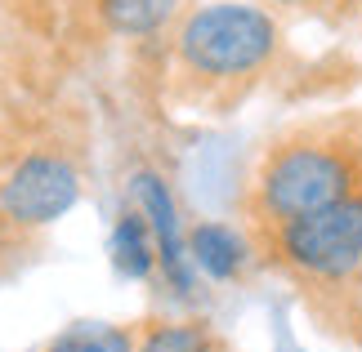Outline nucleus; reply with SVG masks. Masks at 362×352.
<instances>
[{"instance_id": "f257e3e1", "label": "nucleus", "mask_w": 362, "mask_h": 352, "mask_svg": "<svg viewBox=\"0 0 362 352\" xmlns=\"http://www.w3.org/2000/svg\"><path fill=\"white\" fill-rule=\"evenodd\" d=\"M362 188V138L349 130H300L269 147L255 192H250V214L259 228H282L291 219H304L322 205H336L340 196Z\"/></svg>"}, {"instance_id": "f03ea898", "label": "nucleus", "mask_w": 362, "mask_h": 352, "mask_svg": "<svg viewBox=\"0 0 362 352\" xmlns=\"http://www.w3.org/2000/svg\"><path fill=\"white\" fill-rule=\"evenodd\" d=\"M277 49V23L255 5H206L188 13L175 36V54L192 76L238 80L259 72Z\"/></svg>"}, {"instance_id": "7ed1b4c3", "label": "nucleus", "mask_w": 362, "mask_h": 352, "mask_svg": "<svg viewBox=\"0 0 362 352\" xmlns=\"http://www.w3.org/2000/svg\"><path fill=\"white\" fill-rule=\"evenodd\" d=\"M269 250L286 272L313 286H344L362 272V188L304 219L269 228Z\"/></svg>"}, {"instance_id": "20e7f679", "label": "nucleus", "mask_w": 362, "mask_h": 352, "mask_svg": "<svg viewBox=\"0 0 362 352\" xmlns=\"http://www.w3.org/2000/svg\"><path fill=\"white\" fill-rule=\"evenodd\" d=\"M76 196H81L76 165L59 152H32L0 183V219L23 232L45 228L76 205Z\"/></svg>"}, {"instance_id": "39448f33", "label": "nucleus", "mask_w": 362, "mask_h": 352, "mask_svg": "<svg viewBox=\"0 0 362 352\" xmlns=\"http://www.w3.org/2000/svg\"><path fill=\"white\" fill-rule=\"evenodd\" d=\"M130 201L144 210L148 228H152V241H157V263H161V277L175 286V294H184L192 299V290H197V263L188 255V241H184V228H179V205L170 188H165L161 174L152 170H139L130 178Z\"/></svg>"}, {"instance_id": "423d86ee", "label": "nucleus", "mask_w": 362, "mask_h": 352, "mask_svg": "<svg viewBox=\"0 0 362 352\" xmlns=\"http://www.w3.org/2000/svg\"><path fill=\"white\" fill-rule=\"evenodd\" d=\"M188 255L211 281H238L250 263V245L242 241V232H233L228 223L206 219L188 232Z\"/></svg>"}, {"instance_id": "0eeeda50", "label": "nucleus", "mask_w": 362, "mask_h": 352, "mask_svg": "<svg viewBox=\"0 0 362 352\" xmlns=\"http://www.w3.org/2000/svg\"><path fill=\"white\" fill-rule=\"evenodd\" d=\"M107 255H112V267L130 281L152 277L157 267V241H152V228L144 219V210L134 201L121 210V219L112 223V241H107Z\"/></svg>"}, {"instance_id": "6e6552de", "label": "nucleus", "mask_w": 362, "mask_h": 352, "mask_svg": "<svg viewBox=\"0 0 362 352\" xmlns=\"http://www.w3.org/2000/svg\"><path fill=\"white\" fill-rule=\"evenodd\" d=\"M184 0H94L99 18L117 36H152L179 13Z\"/></svg>"}, {"instance_id": "1a4fd4ad", "label": "nucleus", "mask_w": 362, "mask_h": 352, "mask_svg": "<svg viewBox=\"0 0 362 352\" xmlns=\"http://www.w3.org/2000/svg\"><path fill=\"white\" fill-rule=\"evenodd\" d=\"M45 352H139L134 334L121 326H94V321H81V326H67L63 334H54Z\"/></svg>"}, {"instance_id": "9d476101", "label": "nucleus", "mask_w": 362, "mask_h": 352, "mask_svg": "<svg viewBox=\"0 0 362 352\" xmlns=\"http://www.w3.org/2000/svg\"><path fill=\"white\" fill-rule=\"evenodd\" d=\"M139 352H215L206 326H157L139 339Z\"/></svg>"}, {"instance_id": "9b49d317", "label": "nucleus", "mask_w": 362, "mask_h": 352, "mask_svg": "<svg viewBox=\"0 0 362 352\" xmlns=\"http://www.w3.org/2000/svg\"><path fill=\"white\" fill-rule=\"evenodd\" d=\"M273 5H291V9H304V5H317V0H273Z\"/></svg>"}]
</instances>
